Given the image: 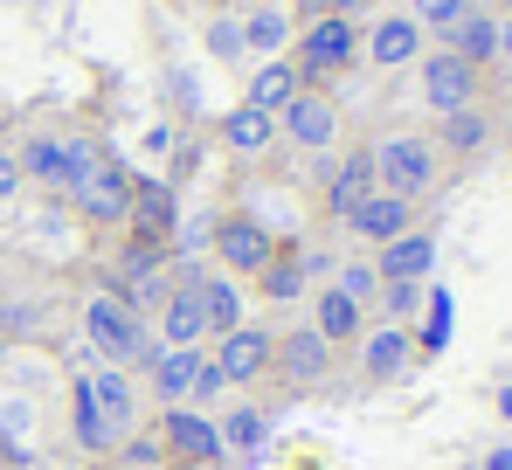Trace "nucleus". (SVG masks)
I'll return each mask as SVG.
<instances>
[{
	"instance_id": "obj_1",
	"label": "nucleus",
	"mask_w": 512,
	"mask_h": 470,
	"mask_svg": "<svg viewBox=\"0 0 512 470\" xmlns=\"http://www.w3.org/2000/svg\"><path fill=\"white\" fill-rule=\"evenodd\" d=\"M63 194L77 201V215L97 229H125L132 222V173L104 153L97 139H63Z\"/></svg>"
},
{
	"instance_id": "obj_2",
	"label": "nucleus",
	"mask_w": 512,
	"mask_h": 470,
	"mask_svg": "<svg viewBox=\"0 0 512 470\" xmlns=\"http://www.w3.org/2000/svg\"><path fill=\"white\" fill-rule=\"evenodd\" d=\"M84 332L90 346L111 360V367H146L160 346H153V332H146V318H139V305L132 298H118V291H97L84 305Z\"/></svg>"
},
{
	"instance_id": "obj_3",
	"label": "nucleus",
	"mask_w": 512,
	"mask_h": 470,
	"mask_svg": "<svg viewBox=\"0 0 512 470\" xmlns=\"http://www.w3.org/2000/svg\"><path fill=\"white\" fill-rule=\"evenodd\" d=\"M367 159H374V187H388V194H402V201H416V194L436 187V146L416 139V132H388V139H374Z\"/></svg>"
},
{
	"instance_id": "obj_4",
	"label": "nucleus",
	"mask_w": 512,
	"mask_h": 470,
	"mask_svg": "<svg viewBox=\"0 0 512 470\" xmlns=\"http://www.w3.org/2000/svg\"><path fill=\"white\" fill-rule=\"evenodd\" d=\"M353 56H360V28L346 21V14H319L305 35H298V77L305 83H333L340 70H353Z\"/></svg>"
},
{
	"instance_id": "obj_5",
	"label": "nucleus",
	"mask_w": 512,
	"mask_h": 470,
	"mask_svg": "<svg viewBox=\"0 0 512 470\" xmlns=\"http://www.w3.org/2000/svg\"><path fill=\"white\" fill-rule=\"evenodd\" d=\"M160 457H167L173 470H208V464H222L215 415H201V408H187V401L160 408Z\"/></svg>"
},
{
	"instance_id": "obj_6",
	"label": "nucleus",
	"mask_w": 512,
	"mask_h": 470,
	"mask_svg": "<svg viewBox=\"0 0 512 470\" xmlns=\"http://www.w3.org/2000/svg\"><path fill=\"white\" fill-rule=\"evenodd\" d=\"M423 104L436 111V118L471 111V104H478V70H471L464 56H450V49L423 56Z\"/></svg>"
},
{
	"instance_id": "obj_7",
	"label": "nucleus",
	"mask_w": 512,
	"mask_h": 470,
	"mask_svg": "<svg viewBox=\"0 0 512 470\" xmlns=\"http://www.w3.org/2000/svg\"><path fill=\"white\" fill-rule=\"evenodd\" d=\"M277 125H284V139H291V146L319 153V146H333V139H340V104H333L326 90H298V97L277 111Z\"/></svg>"
},
{
	"instance_id": "obj_8",
	"label": "nucleus",
	"mask_w": 512,
	"mask_h": 470,
	"mask_svg": "<svg viewBox=\"0 0 512 470\" xmlns=\"http://www.w3.org/2000/svg\"><path fill=\"white\" fill-rule=\"evenodd\" d=\"M215 256L229 263V270H243V277H256L270 256H277V235L263 229L256 215H222L215 222Z\"/></svg>"
},
{
	"instance_id": "obj_9",
	"label": "nucleus",
	"mask_w": 512,
	"mask_h": 470,
	"mask_svg": "<svg viewBox=\"0 0 512 470\" xmlns=\"http://www.w3.org/2000/svg\"><path fill=\"white\" fill-rule=\"evenodd\" d=\"M160 339H167V346H201V339H208V312H201V270H180V284L160 298Z\"/></svg>"
},
{
	"instance_id": "obj_10",
	"label": "nucleus",
	"mask_w": 512,
	"mask_h": 470,
	"mask_svg": "<svg viewBox=\"0 0 512 470\" xmlns=\"http://www.w3.org/2000/svg\"><path fill=\"white\" fill-rule=\"evenodd\" d=\"M270 367H277V339L270 332H256V325L222 332V346H215V374L222 381H263Z\"/></svg>"
},
{
	"instance_id": "obj_11",
	"label": "nucleus",
	"mask_w": 512,
	"mask_h": 470,
	"mask_svg": "<svg viewBox=\"0 0 512 470\" xmlns=\"http://www.w3.org/2000/svg\"><path fill=\"white\" fill-rule=\"evenodd\" d=\"M333 353H340V346H326L312 325H291V332L277 339V367H284L291 388H319V381L333 374Z\"/></svg>"
},
{
	"instance_id": "obj_12",
	"label": "nucleus",
	"mask_w": 512,
	"mask_h": 470,
	"mask_svg": "<svg viewBox=\"0 0 512 470\" xmlns=\"http://www.w3.org/2000/svg\"><path fill=\"white\" fill-rule=\"evenodd\" d=\"M125 229L139 235V242H160L173 249V229H180V201H173L167 180H132V222Z\"/></svg>"
},
{
	"instance_id": "obj_13",
	"label": "nucleus",
	"mask_w": 512,
	"mask_h": 470,
	"mask_svg": "<svg viewBox=\"0 0 512 470\" xmlns=\"http://www.w3.org/2000/svg\"><path fill=\"white\" fill-rule=\"evenodd\" d=\"M346 229L360 235V242H374V249H381V242H395V235L416 229V201H402V194L374 187V194H367V201H360V208L346 215Z\"/></svg>"
},
{
	"instance_id": "obj_14",
	"label": "nucleus",
	"mask_w": 512,
	"mask_h": 470,
	"mask_svg": "<svg viewBox=\"0 0 512 470\" xmlns=\"http://www.w3.org/2000/svg\"><path fill=\"white\" fill-rule=\"evenodd\" d=\"M443 49H450V56H464L471 70H485V63H499V14H485V7H464V14L450 21V35H443Z\"/></svg>"
},
{
	"instance_id": "obj_15",
	"label": "nucleus",
	"mask_w": 512,
	"mask_h": 470,
	"mask_svg": "<svg viewBox=\"0 0 512 470\" xmlns=\"http://www.w3.org/2000/svg\"><path fill=\"white\" fill-rule=\"evenodd\" d=\"M319 270H326V256H312V249H277V256L256 270V284H263L270 305H291V298L305 291V277H319Z\"/></svg>"
},
{
	"instance_id": "obj_16",
	"label": "nucleus",
	"mask_w": 512,
	"mask_h": 470,
	"mask_svg": "<svg viewBox=\"0 0 512 470\" xmlns=\"http://www.w3.org/2000/svg\"><path fill=\"white\" fill-rule=\"evenodd\" d=\"M201 367H208V353H201V346H160V353L146 360V374H153V388H160L167 408L194 394V374H201Z\"/></svg>"
},
{
	"instance_id": "obj_17",
	"label": "nucleus",
	"mask_w": 512,
	"mask_h": 470,
	"mask_svg": "<svg viewBox=\"0 0 512 470\" xmlns=\"http://www.w3.org/2000/svg\"><path fill=\"white\" fill-rule=\"evenodd\" d=\"M360 367H367V381H402V374L416 367V339H409L402 325H381V332H367Z\"/></svg>"
},
{
	"instance_id": "obj_18",
	"label": "nucleus",
	"mask_w": 512,
	"mask_h": 470,
	"mask_svg": "<svg viewBox=\"0 0 512 470\" xmlns=\"http://www.w3.org/2000/svg\"><path fill=\"white\" fill-rule=\"evenodd\" d=\"M367 56H374L381 70H402V63H416V56H423V28H416L409 14H388V21H374V28H367Z\"/></svg>"
},
{
	"instance_id": "obj_19",
	"label": "nucleus",
	"mask_w": 512,
	"mask_h": 470,
	"mask_svg": "<svg viewBox=\"0 0 512 470\" xmlns=\"http://www.w3.org/2000/svg\"><path fill=\"white\" fill-rule=\"evenodd\" d=\"M429 263H436V242L423 229L395 235V242H381V284H423Z\"/></svg>"
},
{
	"instance_id": "obj_20",
	"label": "nucleus",
	"mask_w": 512,
	"mask_h": 470,
	"mask_svg": "<svg viewBox=\"0 0 512 470\" xmlns=\"http://www.w3.org/2000/svg\"><path fill=\"white\" fill-rule=\"evenodd\" d=\"M367 194H374V159H367V153H346L340 166H333V180H326V215L346 222Z\"/></svg>"
},
{
	"instance_id": "obj_21",
	"label": "nucleus",
	"mask_w": 512,
	"mask_h": 470,
	"mask_svg": "<svg viewBox=\"0 0 512 470\" xmlns=\"http://www.w3.org/2000/svg\"><path fill=\"white\" fill-rule=\"evenodd\" d=\"M70 415H77L70 429H77V443H84L90 457H111V450H125V436H118V429H111V415L97 408L90 381H77V388H70Z\"/></svg>"
},
{
	"instance_id": "obj_22",
	"label": "nucleus",
	"mask_w": 512,
	"mask_h": 470,
	"mask_svg": "<svg viewBox=\"0 0 512 470\" xmlns=\"http://www.w3.org/2000/svg\"><path fill=\"white\" fill-rule=\"evenodd\" d=\"M360 325H367V318H360V305H353L346 291H333V284H326V291L312 298V332H319L326 346H346V339H360Z\"/></svg>"
},
{
	"instance_id": "obj_23",
	"label": "nucleus",
	"mask_w": 512,
	"mask_h": 470,
	"mask_svg": "<svg viewBox=\"0 0 512 470\" xmlns=\"http://www.w3.org/2000/svg\"><path fill=\"white\" fill-rule=\"evenodd\" d=\"M90 394H97V408L111 415V429L132 443V422H139V408H132V381H125V367H97V374H84Z\"/></svg>"
},
{
	"instance_id": "obj_24",
	"label": "nucleus",
	"mask_w": 512,
	"mask_h": 470,
	"mask_svg": "<svg viewBox=\"0 0 512 470\" xmlns=\"http://www.w3.org/2000/svg\"><path fill=\"white\" fill-rule=\"evenodd\" d=\"M222 139H229V153H270L277 146V118L270 111H256V104H236L229 118H222Z\"/></svg>"
},
{
	"instance_id": "obj_25",
	"label": "nucleus",
	"mask_w": 512,
	"mask_h": 470,
	"mask_svg": "<svg viewBox=\"0 0 512 470\" xmlns=\"http://www.w3.org/2000/svg\"><path fill=\"white\" fill-rule=\"evenodd\" d=\"M298 90H305V77H298V63H284V56H270V63H263V70L250 77V104H256V111H270V118H277V111H284V104H291Z\"/></svg>"
},
{
	"instance_id": "obj_26",
	"label": "nucleus",
	"mask_w": 512,
	"mask_h": 470,
	"mask_svg": "<svg viewBox=\"0 0 512 470\" xmlns=\"http://www.w3.org/2000/svg\"><path fill=\"white\" fill-rule=\"evenodd\" d=\"M201 312H208V332H215V339L236 332V325H243V291H236V277H201Z\"/></svg>"
},
{
	"instance_id": "obj_27",
	"label": "nucleus",
	"mask_w": 512,
	"mask_h": 470,
	"mask_svg": "<svg viewBox=\"0 0 512 470\" xmlns=\"http://www.w3.org/2000/svg\"><path fill=\"white\" fill-rule=\"evenodd\" d=\"M21 180H42L49 194H63V139H28L21 146Z\"/></svg>"
},
{
	"instance_id": "obj_28",
	"label": "nucleus",
	"mask_w": 512,
	"mask_h": 470,
	"mask_svg": "<svg viewBox=\"0 0 512 470\" xmlns=\"http://www.w3.org/2000/svg\"><path fill=\"white\" fill-rule=\"evenodd\" d=\"M263 429H270V422H263V408H229V415L215 422L222 457H229V450H256V443H263Z\"/></svg>"
},
{
	"instance_id": "obj_29",
	"label": "nucleus",
	"mask_w": 512,
	"mask_h": 470,
	"mask_svg": "<svg viewBox=\"0 0 512 470\" xmlns=\"http://www.w3.org/2000/svg\"><path fill=\"white\" fill-rule=\"evenodd\" d=\"M485 139H492V125H485V111H478V104L443 118V146H450V153H485Z\"/></svg>"
},
{
	"instance_id": "obj_30",
	"label": "nucleus",
	"mask_w": 512,
	"mask_h": 470,
	"mask_svg": "<svg viewBox=\"0 0 512 470\" xmlns=\"http://www.w3.org/2000/svg\"><path fill=\"white\" fill-rule=\"evenodd\" d=\"M284 35H291L284 7H256L250 21H243V49H263V56H277V49H284Z\"/></svg>"
},
{
	"instance_id": "obj_31",
	"label": "nucleus",
	"mask_w": 512,
	"mask_h": 470,
	"mask_svg": "<svg viewBox=\"0 0 512 470\" xmlns=\"http://www.w3.org/2000/svg\"><path fill=\"white\" fill-rule=\"evenodd\" d=\"M471 0H409V21L423 28V35H450V21L464 14Z\"/></svg>"
},
{
	"instance_id": "obj_32",
	"label": "nucleus",
	"mask_w": 512,
	"mask_h": 470,
	"mask_svg": "<svg viewBox=\"0 0 512 470\" xmlns=\"http://www.w3.org/2000/svg\"><path fill=\"white\" fill-rule=\"evenodd\" d=\"M333 291H346V298H353V305L367 312V298L381 291V270H367V263H346L340 277H333Z\"/></svg>"
},
{
	"instance_id": "obj_33",
	"label": "nucleus",
	"mask_w": 512,
	"mask_h": 470,
	"mask_svg": "<svg viewBox=\"0 0 512 470\" xmlns=\"http://www.w3.org/2000/svg\"><path fill=\"white\" fill-rule=\"evenodd\" d=\"M208 56H222V63H236V56H243V21H229V14H215V21H208Z\"/></svg>"
},
{
	"instance_id": "obj_34",
	"label": "nucleus",
	"mask_w": 512,
	"mask_h": 470,
	"mask_svg": "<svg viewBox=\"0 0 512 470\" xmlns=\"http://www.w3.org/2000/svg\"><path fill=\"white\" fill-rule=\"evenodd\" d=\"M381 305H388V325H402V318L423 305V284H381Z\"/></svg>"
},
{
	"instance_id": "obj_35",
	"label": "nucleus",
	"mask_w": 512,
	"mask_h": 470,
	"mask_svg": "<svg viewBox=\"0 0 512 470\" xmlns=\"http://www.w3.org/2000/svg\"><path fill=\"white\" fill-rule=\"evenodd\" d=\"M450 339V298H429V332H423V353H436Z\"/></svg>"
},
{
	"instance_id": "obj_36",
	"label": "nucleus",
	"mask_w": 512,
	"mask_h": 470,
	"mask_svg": "<svg viewBox=\"0 0 512 470\" xmlns=\"http://www.w3.org/2000/svg\"><path fill=\"white\" fill-rule=\"evenodd\" d=\"M14 194H21V159L0 153V201H14Z\"/></svg>"
},
{
	"instance_id": "obj_37",
	"label": "nucleus",
	"mask_w": 512,
	"mask_h": 470,
	"mask_svg": "<svg viewBox=\"0 0 512 470\" xmlns=\"http://www.w3.org/2000/svg\"><path fill=\"white\" fill-rule=\"evenodd\" d=\"M229 388V381H222V374H215V360H208V367H201V374H194V394H201V401H215V394Z\"/></svg>"
},
{
	"instance_id": "obj_38",
	"label": "nucleus",
	"mask_w": 512,
	"mask_h": 470,
	"mask_svg": "<svg viewBox=\"0 0 512 470\" xmlns=\"http://www.w3.org/2000/svg\"><path fill=\"white\" fill-rule=\"evenodd\" d=\"M353 7H360V0H312V21H319V14H346V21H353Z\"/></svg>"
},
{
	"instance_id": "obj_39",
	"label": "nucleus",
	"mask_w": 512,
	"mask_h": 470,
	"mask_svg": "<svg viewBox=\"0 0 512 470\" xmlns=\"http://www.w3.org/2000/svg\"><path fill=\"white\" fill-rule=\"evenodd\" d=\"M499 56H512V14L499 21Z\"/></svg>"
},
{
	"instance_id": "obj_40",
	"label": "nucleus",
	"mask_w": 512,
	"mask_h": 470,
	"mask_svg": "<svg viewBox=\"0 0 512 470\" xmlns=\"http://www.w3.org/2000/svg\"><path fill=\"white\" fill-rule=\"evenodd\" d=\"M97 470H125V464H97Z\"/></svg>"
},
{
	"instance_id": "obj_41",
	"label": "nucleus",
	"mask_w": 512,
	"mask_h": 470,
	"mask_svg": "<svg viewBox=\"0 0 512 470\" xmlns=\"http://www.w3.org/2000/svg\"><path fill=\"white\" fill-rule=\"evenodd\" d=\"M0 470H14V464H0Z\"/></svg>"
}]
</instances>
